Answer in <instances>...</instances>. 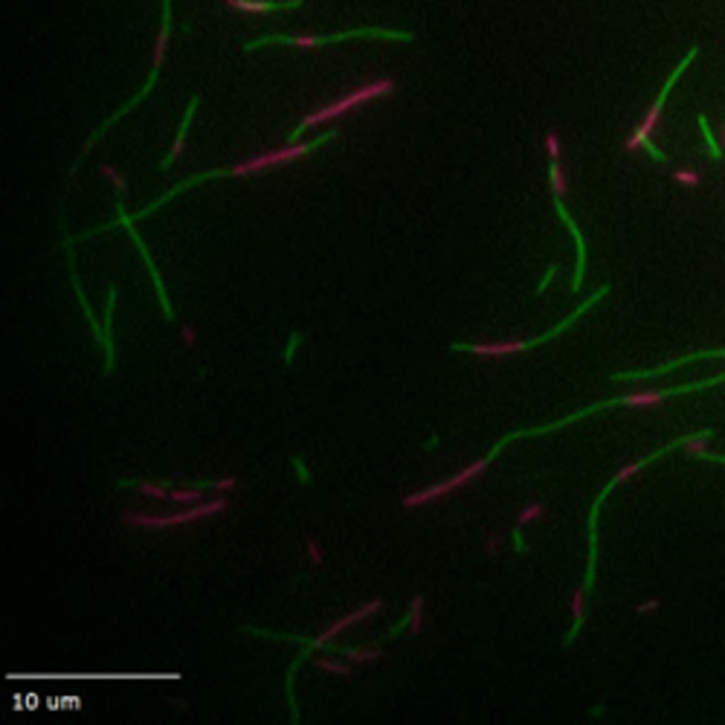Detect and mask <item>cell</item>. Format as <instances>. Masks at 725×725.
<instances>
[{
	"mask_svg": "<svg viewBox=\"0 0 725 725\" xmlns=\"http://www.w3.org/2000/svg\"><path fill=\"white\" fill-rule=\"evenodd\" d=\"M485 549H488L490 554H497V551L502 549V540H499L497 534H490V537H488V542H485Z\"/></svg>",
	"mask_w": 725,
	"mask_h": 725,
	"instance_id": "4316f807",
	"label": "cell"
},
{
	"mask_svg": "<svg viewBox=\"0 0 725 725\" xmlns=\"http://www.w3.org/2000/svg\"><path fill=\"white\" fill-rule=\"evenodd\" d=\"M226 6L235 12H247V15H267V12L299 9L302 0H226Z\"/></svg>",
	"mask_w": 725,
	"mask_h": 725,
	"instance_id": "ba28073f",
	"label": "cell"
},
{
	"mask_svg": "<svg viewBox=\"0 0 725 725\" xmlns=\"http://www.w3.org/2000/svg\"><path fill=\"white\" fill-rule=\"evenodd\" d=\"M542 514H546V505L542 502H528L522 510H519V517H517V528H525V525H531V522H537V519H542Z\"/></svg>",
	"mask_w": 725,
	"mask_h": 725,
	"instance_id": "9a60e30c",
	"label": "cell"
},
{
	"mask_svg": "<svg viewBox=\"0 0 725 725\" xmlns=\"http://www.w3.org/2000/svg\"><path fill=\"white\" fill-rule=\"evenodd\" d=\"M99 172H102V174H105L108 180H113V186H117L119 197L125 194V177H122V174H119L117 169H113V166H108V162H105V166H99Z\"/></svg>",
	"mask_w": 725,
	"mask_h": 725,
	"instance_id": "d4e9b609",
	"label": "cell"
},
{
	"mask_svg": "<svg viewBox=\"0 0 725 725\" xmlns=\"http://www.w3.org/2000/svg\"><path fill=\"white\" fill-rule=\"evenodd\" d=\"M549 183H551L554 197H566L569 186H566V174H563V166H560V160H551V162H549Z\"/></svg>",
	"mask_w": 725,
	"mask_h": 725,
	"instance_id": "5bb4252c",
	"label": "cell"
},
{
	"mask_svg": "<svg viewBox=\"0 0 725 725\" xmlns=\"http://www.w3.org/2000/svg\"><path fill=\"white\" fill-rule=\"evenodd\" d=\"M394 88H398V85H394V78H392V76H381V78H372V81H366V85H360V88L349 90V93L337 96L334 102H328V105L317 108L314 113L302 117L299 125L293 128V134H290L288 142H299V134H302V131L317 128V125H325V122H334V119H342V117H349L351 110H357V108H362V105L374 102V99H389V96L394 93Z\"/></svg>",
	"mask_w": 725,
	"mask_h": 725,
	"instance_id": "7a4b0ae2",
	"label": "cell"
},
{
	"mask_svg": "<svg viewBox=\"0 0 725 725\" xmlns=\"http://www.w3.org/2000/svg\"><path fill=\"white\" fill-rule=\"evenodd\" d=\"M383 609V601L381 598H374V601H369V603H362V606H357L354 612H349V615H342V618H337V621H331L328 624V627L310 641V647L314 650H319V647H328L331 644V641L340 635V633H345L349 627H357L360 621H366V618H372V615H377Z\"/></svg>",
	"mask_w": 725,
	"mask_h": 725,
	"instance_id": "52a82bcc",
	"label": "cell"
},
{
	"mask_svg": "<svg viewBox=\"0 0 725 725\" xmlns=\"http://www.w3.org/2000/svg\"><path fill=\"white\" fill-rule=\"evenodd\" d=\"M406 621H409V635H421L424 633V598L421 595H415L409 601Z\"/></svg>",
	"mask_w": 725,
	"mask_h": 725,
	"instance_id": "7c38bea8",
	"label": "cell"
},
{
	"mask_svg": "<svg viewBox=\"0 0 725 725\" xmlns=\"http://www.w3.org/2000/svg\"><path fill=\"white\" fill-rule=\"evenodd\" d=\"M658 606H662L658 601H644V603H641V606L635 609V612H638V615H647V612H653V609H658Z\"/></svg>",
	"mask_w": 725,
	"mask_h": 725,
	"instance_id": "83f0119b",
	"label": "cell"
},
{
	"mask_svg": "<svg viewBox=\"0 0 725 725\" xmlns=\"http://www.w3.org/2000/svg\"><path fill=\"white\" fill-rule=\"evenodd\" d=\"M697 53H699V47H690V49H688V56H685V58L679 61V67H676V70L670 73V78L665 81V88H662V93L656 96V102H653V105H650V110L644 113V119H641V125H638V128L633 131V134H630V140L624 142V151H635V148H647V151H650V154H653L656 160H662V162L667 160V157H665V154L658 151V148H656V145L650 142V137H653V131L658 128V119H662V108H665V102H667V96H670V88L676 85V78H679V76L685 73V67H688V64H690V61L697 58Z\"/></svg>",
	"mask_w": 725,
	"mask_h": 725,
	"instance_id": "8992f818",
	"label": "cell"
},
{
	"mask_svg": "<svg viewBox=\"0 0 725 725\" xmlns=\"http://www.w3.org/2000/svg\"><path fill=\"white\" fill-rule=\"evenodd\" d=\"M708 438H711V430H705L699 435H690V438H682V447L688 456H702L708 450Z\"/></svg>",
	"mask_w": 725,
	"mask_h": 725,
	"instance_id": "2e32d148",
	"label": "cell"
},
{
	"mask_svg": "<svg viewBox=\"0 0 725 725\" xmlns=\"http://www.w3.org/2000/svg\"><path fill=\"white\" fill-rule=\"evenodd\" d=\"M317 667L325 673H337V676H351L354 667L349 662H337V658H317Z\"/></svg>",
	"mask_w": 725,
	"mask_h": 725,
	"instance_id": "e0dca14e",
	"label": "cell"
},
{
	"mask_svg": "<svg viewBox=\"0 0 725 725\" xmlns=\"http://www.w3.org/2000/svg\"><path fill=\"white\" fill-rule=\"evenodd\" d=\"M342 656L349 658L354 665H374L383 658V650L381 647H372V650H354V647H342Z\"/></svg>",
	"mask_w": 725,
	"mask_h": 725,
	"instance_id": "4fadbf2b",
	"label": "cell"
},
{
	"mask_svg": "<svg viewBox=\"0 0 725 725\" xmlns=\"http://www.w3.org/2000/svg\"><path fill=\"white\" fill-rule=\"evenodd\" d=\"M349 38H386V41H412L415 35L412 32H394V29H381V26H360L351 32H340V35H261L256 41H247L244 49L253 53L258 47L267 44H285V47H296V49H317V47H328L334 41H349Z\"/></svg>",
	"mask_w": 725,
	"mask_h": 725,
	"instance_id": "277c9868",
	"label": "cell"
},
{
	"mask_svg": "<svg viewBox=\"0 0 725 725\" xmlns=\"http://www.w3.org/2000/svg\"><path fill=\"white\" fill-rule=\"evenodd\" d=\"M212 490H215V497H229L233 490H238V476H221L212 485Z\"/></svg>",
	"mask_w": 725,
	"mask_h": 725,
	"instance_id": "44dd1931",
	"label": "cell"
},
{
	"mask_svg": "<svg viewBox=\"0 0 725 725\" xmlns=\"http://www.w3.org/2000/svg\"><path fill=\"white\" fill-rule=\"evenodd\" d=\"M699 128H702V137H705L708 148H711V154H714V157H719V154H722V145H719V140H714V134H711V125H708V117H705V113H699Z\"/></svg>",
	"mask_w": 725,
	"mask_h": 725,
	"instance_id": "ffe728a7",
	"label": "cell"
},
{
	"mask_svg": "<svg viewBox=\"0 0 725 725\" xmlns=\"http://www.w3.org/2000/svg\"><path fill=\"white\" fill-rule=\"evenodd\" d=\"M197 102H201V96H192V105L186 108V117H183V122H180V128H177V140H174V145H172V151L166 154V160L160 162V169H169L172 162H174L180 154H183V148H186V131H189V125H192V117H194Z\"/></svg>",
	"mask_w": 725,
	"mask_h": 725,
	"instance_id": "30bf717a",
	"label": "cell"
},
{
	"mask_svg": "<svg viewBox=\"0 0 725 725\" xmlns=\"http://www.w3.org/2000/svg\"><path fill=\"white\" fill-rule=\"evenodd\" d=\"M229 508V497H215L206 502L186 505L183 510L174 514H148V510H122V522L131 528H148V531H166V528H180V525H194L209 517H218Z\"/></svg>",
	"mask_w": 725,
	"mask_h": 725,
	"instance_id": "3957f363",
	"label": "cell"
},
{
	"mask_svg": "<svg viewBox=\"0 0 725 725\" xmlns=\"http://www.w3.org/2000/svg\"><path fill=\"white\" fill-rule=\"evenodd\" d=\"M673 180H676L679 186H688V189H697L702 183V174L697 169H676L673 172Z\"/></svg>",
	"mask_w": 725,
	"mask_h": 725,
	"instance_id": "d6986e66",
	"label": "cell"
},
{
	"mask_svg": "<svg viewBox=\"0 0 725 725\" xmlns=\"http://www.w3.org/2000/svg\"><path fill=\"white\" fill-rule=\"evenodd\" d=\"M334 137H337V134L331 131V134H322L319 140H310V142H285L282 148H270V151H261V154H256V157H247V160L235 162V166H229V169H224V172H209V174H201V177H189V180H183L180 186H174L169 194H162L157 203H151L148 209H142V218H145V215H151V212H154L160 203H166L169 197H174L177 192L197 186L201 180H212V177H253V174H265V172H270V169L288 166V162H293V160H299V157L310 154L314 148H319L322 142L334 140Z\"/></svg>",
	"mask_w": 725,
	"mask_h": 725,
	"instance_id": "6da1fadb",
	"label": "cell"
},
{
	"mask_svg": "<svg viewBox=\"0 0 725 725\" xmlns=\"http://www.w3.org/2000/svg\"><path fill=\"white\" fill-rule=\"evenodd\" d=\"M305 554H308V560L314 566H322V542H319V537H308L305 540Z\"/></svg>",
	"mask_w": 725,
	"mask_h": 725,
	"instance_id": "7402d4cb",
	"label": "cell"
},
{
	"mask_svg": "<svg viewBox=\"0 0 725 725\" xmlns=\"http://www.w3.org/2000/svg\"><path fill=\"white\" fill-rule=\"evenodd\" d=\"M499 450H502V444H497V447H493L485 458H479V461H473V465L456 470L450 479H441V482H435V485H430V488H421V490L406 493V497L401 499V505H403L406 510H415V508L433 505V502H438V499H444V497H450V493H456L458 488H467L470 482H476V479H479V476L488 470V465H490L493 456H497Z\"/></svg>",
	"mask_w": 725,
	"mask_h": 725,
	"instance_id": "5b68a950",
	"label": "cell"
},
{
	"mask_svg": "<svg viewBox=\"0 0 725 725\" xmlns=\"http://www.w3.org/2000/svg\"><path fill=\"white\" fill-rule=\"evenodd\" d=\"M586 586H578L574 589V595H572V615H574V627H572V633L566 635V644H572L574 641V635H578V630L583 627V618H586Z\"/></svg>",
	"mask_w": 725,
	"mask_h": 725,
	"instance_id": "8fae6325",
	"label": "cell"
},
{
	"mask_svg": "<svg viewBox=\"0 0 725 725\" xmlns=\"http://www.w3.org/2000/svg\"><path fill=\"white\" fill-rule=\"evenodd\" d=\"M542 145H546L549 160H560V137H557V131H546V137H542Z\"/></svg>",
	"mask_w": 725,
	"mask_h": 725,
	"instance_id": "cb8c5ba5",
	"label": "cell"
},
{
	"mask_svg": "<svg viewBox=\"0 0 725 725\" xmlns=\"http://www.w3.org/2000/svg\"><path fill=\"white\" fill-rule=\"evenodd\" d=\"M180 340H183V345H186V349H192V345L197 342L194 328H192V325H183V328H180Z\"/></svg>",
	"mask_w": 725,
	"mask_h": 725,
	"instance_id": "484cf974",
	"label": "cell"
},
{
	"mask_svg": "<svg viewBox=\"0 0 725 725\" xmlns=\"http://www.w3.org/2000/svg\"><path fill=\"white\" fill-rule=\"evenodd\" d=\"M554 273H557V267H549V273H546V278H542V282H540V288H537V293H542V290H546V288H549V282H551V278H554Z\"/></svg>",
	"mask_w": 725,
	"mask_h": 725,
	"instance_id": "f1b7e54d",
	"label": "cell"
},
{
	"mask_svg": "<svg viewBox=\"0 0 725 725\" xmlns=\"http://www.w3.org/2000/svg\"><path fill=\"white\" fill-rule=\"evenodd\" d=\"M554 209H557V215H560V221H563V224L569 226V233L574 235V244H578V273H574V282H572V290H581V285H583V270H586V244H583V235H581V229L574 226V221L569 218V212H566V206H563V197H554Z\"/></svg>",
	"mask_w": 725,
	"mask_h": 725,
	"instance_id": "9c48e42d",
	"label": "cell"
},
{
	"mask_svg": "<svg viewBox=\"0 0 725 725\" xmlns=\"http://www.w3.org/2000/svg\"><path fill=\"white\" fill-rule=\"evenodd\" d=\"M137 490L142 493V497H151V499H162V502H169V490H162L160 485H151V482H140V485H137Z\"/></svg>",
	"mask_w": 725,
	"mask_h": 725,
	"instance_id": "603a6c76",
	"label": "cell"
},
{
	"mask_svg": "<svg viewBox=\"0 0 725 725\" xmlns=\"http://www.w3.org/2000/svg\"><path fill=\"white\" fill-rule=\"evenodd\" d=\"M719 145H722V151H725V125H722V137H719Z\"/></svg>",
	"mask_w": 725,
	"mask_h": 725,
	"instance_id": "f546056e",
	"label": "cell"
},
{
	"mask_svg": "<svg viewBox=\"0 0 725 725\" xmlns=\"http://www.w3.org/2000/svg\"><path fill=\"white\" fill-rule=\"evenodd\" d=\"M169 502L174 505H194V502H203V493L192 488V490H169Z\"/></svg>",
	"mask_w": 725,
	"mask_h": 725,
	"instance_id": "ac0fdd59",
	"label": "cell"
}]
</instances>
